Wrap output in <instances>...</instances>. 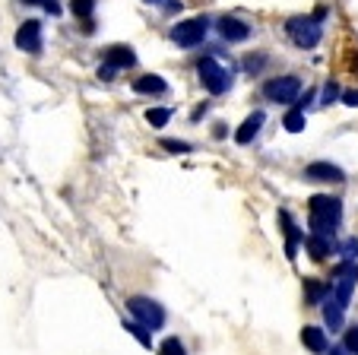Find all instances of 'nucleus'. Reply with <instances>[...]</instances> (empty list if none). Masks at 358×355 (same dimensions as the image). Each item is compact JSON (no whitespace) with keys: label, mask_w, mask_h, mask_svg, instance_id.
I'll return each instance as SVG.
<instances>
[{"label":"nucleus","mask_w":358,"mask_h":355,"mask_svg":"<svg viewBox=\"0 0 358 355\" xmlns=\"http://www.w3.org/2000/svg\"><path fill=\"white\" fill-rule=\"evenodd\" d=\"M320 305H324V321H327V327H330V330H339V327H343L345 308H343V305H336V302H333V298H330V292H327V298H324V302H320Z\"/></svg>","instance_id":"obj_16"},{"label":"nucleus","mask_w":358,"mask_h":355,"mask_svg":"<svg viewBox=\"0 0 358 355\" xmlns=\"http://www.w3.org/2000/svg\"><path fill=\"white\" fill-rule=\"evenodd\" d=\"M162 146L169 149V153H190V143H184V140H162Z\"/></svg>","instance_id":"obj_25"},{"label":"nucleus","mask_w":358,"mask_h":355,"mask_svg":"<svg viewBox=\"0 0 358 355\" xmlns=\"http://www.w3.org/2000/svg\"><path fill=\"white\" fill-rule=\"evenodd\" d=\"M26 4H38V7H45L51 16L61 13V4H57V0H26Z\"/></svg>","instance_id":"obj_26"},{"label":"nucleus","mask_w":358,"mask_h":355,"mask_svg":"<svg viewBox=\"0 0 358 355\" xmlns=\"http://www.w3.org/2000/svg\"><path fill=\"white\" fill-rule=\"evenodd\" d=\"M298 92H301V80L298 76H276V80L264 83V95L270 102H279V105L298 102Z\"/></svg>","instance_id":"obj_6"},{"label":"nucleus","mask_w":358,"mask_h":355,"mask_svg":"<svg viewBox=\"0 0 358 355\" xmlns=\"http://www.w3.org/2000/svg\"><path fill=\"white\" fill-rule=\"evenodd\" d=\"M16 48L26 54H41V22L38 20H26L16 29Z\"/></svg>","instance_id":"obj_7"},{"label":"nucleus","mask_w":358,"mask_h":355,"mask_svg":"<svg viewBox=\"0 0 358 355\" xmlns=\"http://www.w3.org/2000/svg\"><path fill=\"white\" fill-rule=\"evenodd\" d=\"M264 121H266V114H264V111H254V114H248V118H244V124H241V127H238L235 140L241 143V146H248V143L260 134V127H264Z\"/></svg>","instance_id":"obj_12"},{"label":"nucleus","mask_w":358,"mask_h":355,"mask_svg":"<svg viewBox=\"0 0 358 355\" xmlns=\"http://www.w3.org/2000/svg\"><path fill=\"white\" fill-rule=\"evenodd\" d=\"M260 67H264V57L257 54V61H254V54H250V57H248V70L254 74V70H260Z\"/></svg>","instance_id":"obj_29"},{"label":"nucleus","mask_w":358,"mask_h":355,"mask_svg":"<svg viewBox=\"0 0 358 355\" xmlns=\"http://www.w3.org/2000/svg\"><path fill=\"white\" fill-rule=\"evenodd\" d=\"M219 35H222L225 41H248L250 39V26L248 22H241L238 16H222V20H219Z\"/></svg>","instance_id":"obj_10"},{"label":"nucleus","mask_w":358,"mask_h":355,"mask_svg":"<svg viewBox=\"0 0 358 355\" xmlns=\"http://www.w3.org/2000/svg\"><path fill=\"white\" fill-rule=\"evenodd\" d=\"M330 292V282H320V279H304V302L308 305H320Z\"/></svg>","instance_id":"obj_17"},{"label":"nucleus","mask_w":358,"mask_h":355,"mask_svg":"<svg viewBox=\"0 0 358 355\" xmlns=\"http://www.w3.org/2000/svg\"><path fill=\"white\" fill-rule=\"evenodd\" d=\"M339 219H343V203L330 194H314L308 200V225H311L314 235H327L333 238L339 228Z\"/></svg>","instance_id":"obj_1"},{"label":"nucleus","mask_w":358,"mask_h":355,"mask_svg":"<svg viewBox=\"0 0 358 355\" xmlns=\"http://www.w3.org/2000/svg\"><path fill=\"white\" fill-rule=\"evenodd\" d=\"M165 89H169V83L156 74H146V76H136L134 80V92H140V95H162Z\"/></svg>","instance_id":"obj_14"},{"label":"nucleus","mask_w":358,"mask_h":355,"mask_svg":"<svg viewBox=\"0 0 358 355\" xmlns=\"http://www.w3.org/2000/svg\"><path fill=\"white\" fill-rule=\"evenodd\" d=\"M105 64H108L111 70H127L136 64V54H134V48H127V45H111L108 51H105Z\"/></svg>","instance_id":"obj_11"},{"label":"nucleus","mask_w":358,"mask_h":355,"mask_svg":"<svg viewBox=\"0 0 358 355\" xmlns=\"http://www.w3.org/2000/svg\"><path fill=\"white\" fill-rule=\"evenodd\" d=\"M146 121L152 124V127H165V124L171 121V111H169V108H149V111H146Z\"/></svg>","instance_id":"obj_21"},{"label":"nucleus","mask_w":358,"mask_h":355,"mask_svg":"<svg viewBox=\"0 0 358 355\" xmlns=\"http://www.w3.org/2000/svg\"><path fill=\"white\" fill-rule=\"evenodd\" d=\"M301 342L308 349H311V352H327V349H330V340H327V330H320V327H304L301 330Z\"/></svg>","instance_id":"obj_15"},{"label":"nucleus","mask_w":358,"mask_h":355,"mask_svg":"<svg viewBox=\"0 0 358 355\" xmlns=\"http://www.w3.org/2000/svg\"><path fill=\"white\" fill-rule=\"evenodd\" d=\"M304 178H308V181H333V184H339V181H345V172L339 165H330V162H311V165L304 168Z\"/></svg>","instance_id":"obj_8"},{"label":"nucleus","mask_w":358,"mask_h":355,"mask_svg":"<svg viewBox=\"0 0 358 355\" xmlns=\"http://www.w3.org/2000/svg\"><path fill=\"white\" fill-rule=\"evenodd\" d=\"M279 225H282V232H285V257H289V260H295L298 242H304V235L298 232L295 219H292V216L285 213V209H279Z\"/></svg>","instance_id":"obj_9"},{"label":"nucleus","mask_w":358,"mask_h":355,"mask_svg":"<svg viewBox=\"0 0 358 355\" xmlns=\"http://www.w3.org/2000/svg\"><path fill=\"white\" fill-rule=\"evenodd\" d=\"M206 29H210V20L206 16H194V20H184L171 29V41L178 48H196L206 39Z\"/></svg>","instance_id":"obj_5"},{"label":"nucleus","mask_w":358,"mask_h":355,"mask_svg":"<svg viewBox=\"0 0 358 355\" xmlns=\"http://www.w3.org/2000/svg\"><path fill=\"white\" fill-rule=\"evenodd\" d=\"M282 127L289 130V134H301L304 130V111L301 108H292V111H285V118H282Z\"/></svg>","instance_id":"obj_19"},{"label":"nucleus","mask_w":358,"mask_h":355,"mask_svg":"<svg viewBox=\"0 0 358 355\" xmlns=\"http://www.w3.org/2000/svg\"><path fill=\"white\" fill-rule=\"evenodd\" d=\"M304 248H308V254L314 257V260H327V254L333 251V238H327V235H304Z\"/></svg>","instance_id":"obj_13"},{"label":"nucleus","mask_w":358,"mask_h":355,"mask_svg":"<svg viewBox=\"0 0 358 355\" xmlns=\"http://www.w3.org/2000/svg\"><path fill=\"white\" fill-rule=\"evenodd\" d=\"M196 74H200V83L206 86V92H210V95L229 92L231 76H229V70L216 61V57H203V61L196 64Z\"/></svg>","instance_id":"obj_4"},{"label":"nucleus","mask_w":358,"mask_h":355,"mask_svg":"<svg viewBox=\"0 0 358 355\" xmlns=\"http://www.w3.org/2000/svg\"><path fill=\"white\" fill-rule=\"evenodd\" d=\"M324 16H327V10H317L314 16H292L285 22V32H289V39L298 48H317L320 39H324V26H320Z\"/></svg>","instance_id":"obj_2"},{"label":"nucleus","mask_w":358,"mask_h":355,"mask_svg":"<svg viewBox=\"0 0 358 355\" xmlns=\"http://www.w3.org/2000/svg\"><path fill=\"white\" fill-rule=\"evenodd\" d=\"M330 355H345V349H330Z\"/></svg>","instance_id":"obj_30"},{"label":"nucleus","mask_w":358,"mask_h":355,"mask_svg":"<svg viewBox=\"0 0 358 355\" xmlns=\"http://www.w3.org/2000/svg\"><path fill=\"white\" fill-rule=\"evenodd\" d=\"M159 355H187V352H184V342L178 340V336H169V340H162V346H159Z\"/></svg>","instance_id":"obj_22"},{"label":"nucleus","mask_w":358,"mask_h":355,"mask_svg":"<svg viewBox=\"0 0 358 355\" xmlns=\"http://www.w3.org/2000/svg\"><path fill=\"white\" fill-rule=\"evenodd\" d=\"M343 349H345V352H352V355H358V323H355V327H349V330H345Z\"/></svg>","instance_id":"obj_24"},{"label":"nucleus","mask_w":358,"mask_h":355,"mask_svg":"<svg viewBox=\"0 0 358 355\" xmlns=\"http://www.w3.org/2000/svg\"><path fill=\"white\" fill-rule=\"evenodd\" d=\"M339 99V86H336V83H327V86H324V105H330V102H336Z\"/></svg>","instance_id":"obj_27"},{"label":"nucleus","mask_w":358,"mask_h":355,"mask_svg":"<svg viewBox=\"0 0 358 355\" xmlns=\"http://www.w3.org/2000/svg\"><path fill=\"white\" fill-rule=\"evenodd\" d=\"M70 10H73V16L76 20H92V13H95V0H70Z\"/></svg>","instance_id":"obj_20"},{"label":"nucleus","mask_w":358,"mask_h":355,"mask_svg":"<svg viewBox=\"0 0 358 355\" xmlns=\"http://www.w3.org/2000/svg\"><path fill=\"white\" fill-rule=\"evenodd\" d=\"M127 311L134 314V321H140L146 330H162V323H165L162 305L152 302V298H146V295H134V298H127Z\"/></svg>","instance_id":"obj_3"},{"label":"nucleus","mask_w":358,"mask_h":355,"mask_svg":"<svg viewBox=\"0 0 358 355\" xmlns=\"http://www.w3.org/2000/svg\"><path fill=\"white\" fill-rule=\"evenodd\" d=\"M339 254H343V260H358V238H345L339 244Z\"/></svg>","instance_id":"obj_23"},{"label":"nucleus","mask_w":358,"mask_h":355,"mask_svg":"<svg viewBox=\"0 0 358 355\" xmlns=\"http://www.w3.org/2000/svg\"><path fill=\"white\" fill-rule=\"evenodd\" d=\"M124 330H127V333L134 336V340L140 342V346H146V349L152 346V330H146L140 321H127V323H124Z\"/></svg>","instance_id":"obj_18"},{"label":"nucleus","mask_w":358,"mask_h":355,"mask_svg":"<svg viewBox=\"0 0 358 355\" xmlns=\"http://www.w3.org/2000/svg\"><path fill=\"white\" fill-rule=\"evenodd\" d=\"M343 102L349 108H358V89H349V92H343Z\"/></svg>","instance_id":"obj_28"}]
</instances>
